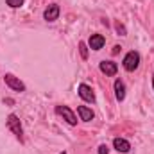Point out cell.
<instances>
[{"label": "cell", "mask_w": 154, "mask_h": 154, "mask_svg": "<svg viewBox=\"0 0 154 154\" xmlns=\"http://www.w3.org/2000/svg\"><path fill=\"white\" fill-rule=\"evenodd\" d=\"M61 154H65V152H61Z\"/></svg>", "instance_id": "18"}, {"label": "cell", "mask_w": 154, "mask_h": 154, "mask_svg": "<svg viewBox=\"0 0 154 154\" xmlns=\"http://www.w3.org/2000/svg\"><path fill=\"white\" fill-rule=\"evenodd\" d=\"M79 54H81L82 59H88V43L79 41Z\"/></svg>", "instance_id": "12"}, {"label": "cell", "mask_w": 154, "mask_h": 154, "mask_svg": "<svg viewBox=\"0 0 154 154\" xmlns=\"http://www.w3.org/2000/svg\"><path fill=\"white\" fill-rule=\"evenodd\" d=\"M152 90H154V75H152Z\"/></svg>", "instance_id": "17"}, {"label": "cell", "mask_w": 154, "mask_h": 154, "mask_svg": "<svg viewBox=\"0 0 154 154\" xmlns=\"http://www.w3.org/2000/svg\"><path fill=\"white\" fill-rule=\"evenodd\" d=\"M115 29H116V32H118L120 36H125V34H127V31H125V27H124V25H122L120 22H116V23H115Z\"/></svg>", "instance_id": "14"}, {"label": "cell", "mask_w": 154, "mask_h": 154, "mask_svg": "<svg viewBox=\"0 0 154 154\" xmlns=\"http://www.w3.org/2000/svg\"><path fill=\"white\" fill-rule=\"evenodd\" d=\"M99 70L102 72V74H106V75H109V77H113L116 75V72H118V65H116L115 61H100L99 63Z\"/></svg>", "instance_id": "6"}, {"label": "cell", "mask_w": 154, "mask_h": 154, "mask_svg": "<svg viewBox=\"0 0 154 154\" xmlns=\"http://www.w3.org/2000/svg\"><path fill=\"white\" fill-rule=\"evenodd\" d=\"M120 48H122V47H118V45H116L115 48H113V54H118V52H120Z\"/></svg>", "instance_id": "16"}, {"label": "cell", "mask_w": 154, "mask_h": 154, "mask_svg": "<svg viewBox=\"0 0 154 154\" xmlns=\"http://www.w3.org/2000/svg\"><path fill=\"white\" fill-rule=\"evenodd\" d=\"M77 115H79V120H82V122H91L95 115H93V111L88 108V106H79L77 108Z\"/></svg>", "instance_id": "11"}, {"label": "cell", "mask_w": 154, "mask_h": 154, "mask_svg": "<svg viewBox=\"0 0 154 154\" xmlns=\"http://www.w3.org/2000/svg\"><path fill=\"white\" fill-rule=\"evenodd\" d=\"M23 2H25V0H5V4H7L9 7H13V9L22 7V5H23Z\"/></svg>", "instance_id": "13"}, {"label": "cell", "mask_w": 154, "mask_h": 154, "mask_svg": "<svg viewBox=\"0 0 154 154\" xmlns=\"http://www.w3.org/2000/svg\"><path fill=\"white\" fill-rule=\"evenodd\" d=\"M122 65H124V68H125L127 72H134V70L140 66V54H138L136 50L127 52L125 57H124V61H122Z\"/></svg>", "instance_id": "2"}, {"label": "cell", "mask_w": 154, "mask_h": 154, "mask_svg": "<svg viewBox=\"0 0 154 154\" xmlns=\"http://www.w3.org/2000/svg\"><path fill=\"white\" fill-rule=\"evenodd\" d=\"M106 45V38L102 36V34H91L90 36V39H88V47L91 48V50H100L102 47Z\"/></svg>", "instance_id": "8"}, {"label": "cell", "mask_w": 154, "mask_h": 154, "mask_svg": "<svg viewBox=\"0 0 154 154\" xmlns=\"http://www.w3.org/2000/svg\"><path fill=\"white\" fill-rule=\"evenodd\" d=\"M99 154H109V147L106 145V143H102V145H99Z\"/></svg>", "instance_id": "15"}, {"label": "cell", "mask_w": 154, "mask_h": 154, "mask_svg": "<svg viewBox=\"0 0 154 154\" xmlns=\"http://www.w3.org/2000/svg\"><path fill=\"white\" fill-rule=\"evenodd\" d=\"M56 113L61 116L68 125H75L77 124V116H75V113L68 108V106H56Z\"/></svg>", "instance_id": "3"}, {"label": "cell", "mask_w": 154, "mask_h": 154, "mask_svg": "<svg viewBox=\"0 0 154 154\" xmlns=\"http://www.w3.org/2000/svg\"><path fill=\"white\" fill-rule=\"evenodd\" d=\"M5 127L16 136V140H18L20 143H23V127H22V122H20L18 115L11 113V115L7 116V118H5Z\"/></svg>", "instance_id": "1"}, {"label": "cell", "mask_w": 154, "mask_h": 154, "mask_svg": "<svg viewBox=\"0 0 154 154\" xmlns=\"http://www.w3.org/2000/svg\"><path fill=\"white\" fill-rule=\"evenodd\" d=\"M4 81H5V84H7L13 91H20V93L25 91V84H23L16 75H13V74H5V75H4Z\"/></svg>", "instance_id": "5"}, {"label": "cell", "mask_w": 154, "mask_h": 154, "mask_svg": "<svg viewBox=\"0 0 154 154\" xmlns=\"http://www.w3.org/2000/svg\"><path fill=\"white\" fill-rule=\"evenodd\" d=\"M113 149H115V151H118V152H122V154H127L129 151H131V143H129L125 138L116 136L115 140H113Z\"/></svg>", "instance_id": "9"}, {"label": "cell", "mask_w": 154, "mask_h": 154, "mask_svg": "<svg viewBox=\"0 0 154 154\" xmlns=\"http://www.w3.org/2000/svg\"><path fill=\"white\" fill-rule=\"evenodd\" d=\"M77 93H79V97L84 100V102H95L97 99H95V93H93V90H91V86H88L86 82H81L79 86H77Z\"/></svg>", "instance_id": "4"}, {"label": "cell", "mask_w": 154, "mask_h": 154, "mask_svg": "<svg viewBox=\"0 0 154 154\" xmlns=\"http://www.w3.org/2000/svg\"><path fill=\"white\" fill-rule=\"evenodd\" d=\"M113 88H115L116 100H118V102H124V99H125V82H124L122 79H115Z\"/></svg>", "instance_id": "10"}, {"label": "cell", "mask_w": 154, "mask_h": 154, "mask_svg": "<svg viewBox=\"0 0 154 154\" xmlns=\"http://www.w3.org/2000/svg\"><path fill=\"white\" fill-rule=\"evenodd\" d=\"M59 13H61V7L57 4H50L45 11H43V18L47 22H56L59 18Z\"/></svg>", "instance_id": "7"}]
</instances>
